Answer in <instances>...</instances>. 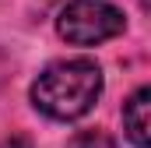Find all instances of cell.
<instances>
[{
  "label": "cell",
  "instance_id": "1",
  "mask_svg": "<svg viewBox=\"0 0 151 148\" xmlns=\"http://www.w3.org/2000/svg\"><path fill=\"white\" fill-rule=\"evenodd\" d=\"M102 95V67L88 57L56 60L35 78L32 106L49 120H81Z\"/></svg>",
  "mask_w": 151,
  "mask_h": 148
},
{
  "label": "cell",
  "instance_id": "2",
  "mask_svg": "<svg viewBox=\"0 0 151 148\" xmlns=\"http://www.w3.org/2000/svg\"><path fill=\"white\" fill-rule=\"evenodd\" d=\"M123 28V11L113 0H70L56 18V32L70 46H99L106 39H116Z\"/></svg>",
  "mask_w": 151,
  "mask_h": 148
},
{
  "label": "cell",
  "instance_id": "3",
  "mask_svg": "<svg viewBox=\"0 0 151 148\" xmlns=\"http://www.w3.org/2000/svg\"><path fill=\"white\" fill-rule=\"evenodd\" d=\"M123 131L134 148L151 145V88H137L123 106Z\"/></svg>",
  "mask_w": 151,
  "mask_h": 148
},
{
  "label": "cell",
  "instance_id": "4",
  "mask_svg": "<svg viewBox=\"0 0 151 148\" xmlns=\"http://www.w3.org/2000/svg\"><path fill=\"white\" fill-rule=\"evenodd\" d=\"M67 148H116V141L106 131H77L67 141Z\"/></svg>",
  "mask_w": 151,
  "mask_h": 148
},
{
  "label": "cell",
  "instance_id": "5",
  "mask_svg": "<svg viewBox=\"0 0 151 148\" xmlns=\"http://www.w3.org/2000/svg\"><path fill=\"white\" fill-rule=\"evenodd\" d=\"M0 148H32V141L25 138V134H11V138H4Z\"/></svg>",
  "mask_w": 151,
  "mask_h": 148
}]
</instances>
